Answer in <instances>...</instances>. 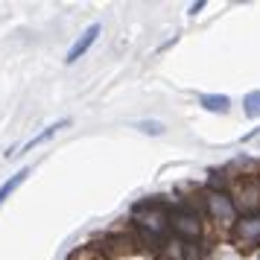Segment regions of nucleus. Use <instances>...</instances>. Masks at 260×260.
<instances>
[{
    "label": "nucleus",
    "mask_w": 260,
    "mask_h": 260,
    "mask_svg": "<svg viewBox=\"0 0 260 260\" xmlns=\"http://www.w3.org/2000/svg\"><path fill=\"white\" fill-rule=\"evenodd\" d=\"M132 228L138 231V243H149L158 251L170 243V208L158 199H143L132 208Z\"/></svg>",
    "instance_id": "f257e3e1"
},
{
    "label": "nucleus",
    "mask_w": 260,
    "mask_h": 260,
    "mask_svg": "<svg viewBox=\"0 0 260 260\" xmlns=\"http://www.w3.org/2000/svg\"><path fill=\"white\" fill-rule=\"evenodd\" d=\"M170 231L181 243H202L205 240V216L187 199H178L170 208Z\"/></svg>",
    "instance_id": "f03ea898"
},
{
    "label": "nucleus",
    "mask_w": 260,
    "mask_h": 260,
    "mask_svg": "<svg viewBox=\"0 0 260 260\" xmlns=\"http://www.w3.org/2000/svg\"><path fill=\"white\" fill-rule=\"evenodd\" d=\"M202 199H205V219H211L216 228H228V231L237 225L240 211H237L231 193H213V190H205Z\"/></svg>",
    "instance_id": "7ed1b4c3"
},
{
    "label": "nucleus",
    "mask_w": 260,
    "mask_h": 260,
    "mask_svg": "<svg viewBox=\"0 0 260 260\" xmlns=\"http://www.w3.org/2000/svg\"><path fill=\"white\" fill-rule=\"evenodd\" d=\"M231 237V246L240 251V254H251L254 248H260V213H246L240 216L237 225L228 231Z\"/></svg>",
    "instance_id": "20e7f679"
},
{
    "label": "nucleus",
    "mask_w": 260,
    "mask_h": 260,
    "mask_svg": "<svg viewBox=\"0 0 260 260\" xmlns=\"http://www.w3.org/2000/svg\"><path fill=\"white\" fill-rule=\"evenodd\" d=\"M231 199H234L240 216H246V213H260V176L234 178V184H231Z\"/></svg>",
    "instance_id": "39448f33"
},
{
    "label": "nucleus",
    "mask_w": 260,
    "mask_h": 260,
    "mask_svg": "<svg viewBox=\"0 0 260 260\" xmlns=\"http://www.w3.org/2000/svg\"><path fill=\"white\" fill-rule=\"evenodd\" d=\"M138 246H141V243L132 234H120L117 231V234H108L100 248H103V254H106L108 260H117V257H123V254H132Z\"/></svg>",
    "instance_id": "423d86ee"
},
{
    "label": "nucleus",
    "mask_w": 260,
    "mask_h": 260,
    "mask_svg": "<svg viewBox=\"0 0 260 260\" xmlns=\"http://www.w3.org/2000/svg\"><path fill=\"white\" fill-rule=\"evenodd\" d=\"M100 29H103L100 24H91V26H88V29H85L82 36L76 38V44L71 47V53H68V59H64V61H68V64H73V61H79V59H82L85 53L91 50V44L96 41V36H100Z\"/></svg>",
    "instance_id": "0eeeda50"
},
{
    "label": "nucleus",
    "mask_w": 260,
    "mask_h": 260,
    "mask_svg": "<svg viewBox=\"0 0 260 260\" xmlns=\"http://www.w3.org/2000/svg\"><path fill=\"white\" fill-rule=\"evenodd\" d=\"M199 103H202V108H208L213 114H225V111L231 108V100L225 94H202Z\"/></svg>",
    "instance_id": "6e6552de"
},
{
    "label": "nucleus",
    "mask_w": 260,
    "mask_h": 260,
    "mask_svg": "<svg viewBox=\"0 0 260 260\" xmlns=\"http://www.w3.org/2000/svg\"><path fill=\"white\" fill-rule=\"evenodd\" d=\"M68 126H71V120H59V123H53V126H47V129L41 132V135H36L32 141L26 143V146H24V152H32L36 146H41V143H47L50 138L56 135V132H59V129H68Z\"/></svg>",
    "instance_id": "1a4fd4ad"
},
{
    "label": "nucleus",
    "mask_w": 260,
    "mask_h": 260,
    "mask_svg": "<svg viewBox=\"0 0 260 260\" xmlns=\"http://www.w3.org/2000/svg\"><path fill=\"white\" fill-rule=\"evenodd\" d=\"M26 176H29V170H21V173H15L9 181H3V184H0V205H3V202H6V199H9V196L15 193V190L24 184V178H26Z\"/></svg>",
    "instance_id": "9d476101"
},
{
    "label": "nucleus",
    "mask_w": 260,
    "mask_h": 260,
    "mask_svg": "<svg viewBox=\"0 0 260 260\" xmlns=\"http://www.w3.org/2000/svg\"><path fill=\"white\" fill-rule=\"evenodd\" d=\"M184 260H211V248L208 243H184Z\"/></svg>",
    "instance_id": "9b49d317"
},
{
    "label": "nucleus",
    "mask_w": 260,
    "mask_h": 260,
    "mask_svg": "<svg viewBox=\"0 0 260 260\" xmlns=\"http://www.w3.org/2000/svg\"><path fill=\"white\" fill-rule=\"evenodd\" d=\"M243 111H246V117H251V120L260 117V91L246 94V100H243Z\"/></svg>",
    "instance_id": "f8f14e48"
},
{
    "label": "nucleus",
    "mask_w": 260,
    "mask_h": 260,
    "mask_svg": "<svg viewBox=\"0 0 260 260\" xmlns=\"http://www.w3.org/2000/svg\"><path fill=\"white\" fill-rule=\"evenodd\" d=\"M71 260H108V257L103 254L100 246H85V248H79V251H73Z\"/></svg>",
    "instance_id": "ddd939ff"
},
{
    "label": "nucleus",
    "mask_w": 260,
    "mask_h": 260,
    "mask_svg": "<svg viewBox=\"0 0 260 260\" xmlns=\"http://www.w3.org/2000/svg\"><path fill=\"white\" fill-rule=\"evenodd\" d=\"M138 129L146 132V135H164V123H158V120H141Z\"/></svg>",
    "instance_id": "4468645a"
},
{
    "label": "nucleus",
    "mask_w": 260,
    "mask_h": 260,
    "mask_svg": "<svg viewBox=\"0 0 260 260\" xmlns=\"http://www.w3.org/2000/svg\"><path fill=\"white\" fill-rule=\"evenodd\" d=\"M202 9H205V3H202V0H199V3H193V6H190V15H199Z\"/></svg>",
    "instance_id": "2eb2a0df"
}]
</instances>
